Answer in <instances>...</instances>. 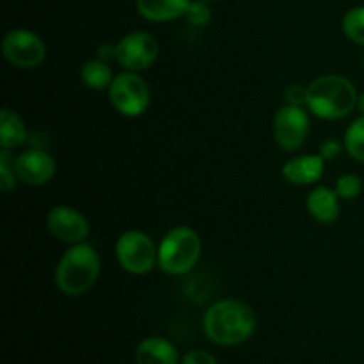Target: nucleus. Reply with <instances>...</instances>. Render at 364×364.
Wrapping results in <instances>:
<instances>
[{
  "mask_svg": "<svg viewBox=\"0 0 364 364\" xmlns=\"http://www.w3.org/2000/svg\"><path fill=\"white\" fill-rule=\"evenodd\" d=\"M334 191H336L338 198L340 199L350 201V199H355L361 194L363 181L358 174H343V176L338 178Z\"/></svg>",
  "mask_w": 364,
  "mask_h": 364,
  "instance_id": "21",
  "label": "nucleus"
},
{
  "mask_svg": "<svg viewBox=\"0 0 364 364\" xmlns=\"http://www.w3.org/2000/svg\"><path fill=\"white\" fill-rule=\"evenodd\" d=\"M192 0H137L139 14L149 21H171L185 16Z\"/></svg>",
  "mask_w": 364,
  "mask_h": 364,
  "instance_id": "15",
  "label": "nucleus"
},
{
  "mask_svg": "<svg viewBox=\"0 0 364 364\" xmlns=\"http://www.w3.org/2000/svg\"><path fill=\"white\" fill-rule=\"evenodd\" d=\"M2 52L7 63L21 70H31L45 60L46 46L43 39L32 31L14 28L4 36Z\"/></svg>",
  "mask_w": 364,
  "mask_h": 364,
  "instance_id": "7",
  "label": "nucleus"
},
{
  "mask_svg": "<svg viewBox=\"0 0 364 364\" xmlns=\"http://www.w3.org/2000/svg\"><path fill=\"white\" fill-rule=\"evenodd\" d=\"M309 134V116L302 107L284 103L274 117V137L281 149L295 151L304 144Z\"/></svg>",
  "mask_w": 364,
  "mask_h": 364,
  "instance_id": "9",
  "label": "nucleus"
},
{
  "mask_svg": "<svg viewBox=\"0 0 364 364\" xmlns=\"http://www.w3.org/2000/svg\"><path fill=\"white\" fill-rule=\"evenodd\" d=\"M201 258V238L192 228L176 226L167 231L159 245V267L171 276H183Z\"/></svg>",
  "mask_w": 364,
  "mask_h": 364,
  "instance_id": "4",
  "label": "nucleus"
},
{
  "mask_svg": "<svg viewBox=\"0 0 364 364\" xmlns=\"http://www.w3.org/2000/svg\"><path fill=\"white\" fill-rule=\"evenodd\" d=\"M27 139V128L14 110L2 109L0 112V146L2 149H14Z\"/></svg>",
  "mask_w": 364,
  "mask_h": 364,
  "instance_id": "16",
  "label": "nucleus"
},
{
  "mask_svg": "<svg viewBox=\"0 0 364 364\" xmlns=\"http://www.w3.org/2000/svg\"><path fill=\"white\" fill-rule=\"evenodd\" d=\"M309 215L322 224H333L340 217V198L336 191L327 187L313 188L306 199Z\"/></svg>",
  "mask_w": 364,
  "mask_h": 364,
  "instance_id": "14",
  "label": "nucleus"
},
{
  "mask_svg": "<svg viewBox=\"0 0 364 364\" xmlns=\"http://www.w3.org/2000/svg\"><path fill=\"white\" fill-rule=\"evenodd\" d=\"M326 159L322 155H299L283 166V176L294 185H313L323 176Z\"/></svg>",
  "mask_w": 364,
  "mask_h": 364,
  "instance_id": "12",
  "label": "nucleus"
},
{
  "mask_svg": "<svg viewBox=\"0 0 364 364\" xmlns=\"http://www.w3.org/2000/svg\"><path fill=\"white\" fill-rule=\"evenodd\" d=\"M180 364H217V359L206 350H191L180 359Z\"/></svg>",
  "mask_w": 364,
  "mask_h": 364,
  "instance_id": "24",
  "label": "nucleus"
},
{
  "mask_svg": "<svg viewBox=\"0 0 364 364\" xmlns=\"http://www.w3.org/2000/svg\"><path fill=\"white\" fill-rule=\"evenodd\" d=\"M18 180L27 185H45L55 174V160L43 149H27L14 159Z\"/></svg>",
  "mask_w": 364,
  "mask_h": 364,
  "instance_id": "11",
  "label": "nucleus"
},
{
  "mask_svg": "<svg viewBox=\"0 0 364 364\" xmlns=\"http://www.w3.org/2000/svg\"><path fill=\"white\" fill-rule=\"evenodd\" d=\"M16 171H14V159L9 149H2L0 153V191L11 192L16 185Z\"/></svg>",
  "mask_w": 364,
  "mask_h": 364,
  "instance_id": "20",
  "label": "nucleus"
},
{
  "mask_svg": "<svg viewBox=\"0 0 364 364\" xmlns=\"http://www.w3.org/2000/svg\"><path fill=\"white\" fill-rule=\"evenodd\" d=\"M341 28L352 43L364 46V6L348 9L341 20Z\"/></svg>",
  "mask_w": 364,
  "mask_h": 364,
  "instance_id": "19",
  "label": "nucleus"
},
{
  "mask_svg": "<svg viewBox=\"0 0 364 364\" xmlns=\"http://www.w3.org/2000/svg\"><path fill=\"white\" fill-rule=\"evenodd\" d=\"M358 89L341 75H323L308 85V109L322 119H341L358 107Z\"/></svg>",
  "mask_w": 364,
  "mask_h": 364,
  "instance_id": "2",
  "label": "nucleus"
},
{
  "mask_svg": "<svg viewBox=\"0 0 364 364\" xmlns=\"http://www.w3.org/2000/svg\"><path fill=\"white\" fill-rule=\"evenodd\" d=\"M98 276V252L87 242H80V244L71 245L57 263L55 284L64 295L77 297L91 290Z\"/></svg>",
  "mask_w": 364,
  "mask_h": 364,
  "instance_id": "3",
  "label": "nucleus"
},
{
  "mask_svg": "<svg viewBox=\"0 0 364 364\" xmlns=\"http://www.w3.org/2000/svg\"><path fill=\"white\" fill-rule=\"evenodd\" d=\"M80 78L87 87L95 89V91H102V89L110 87V84L114 80V75L109 63H105L102 59H92L82 64Z\"/></svg>",
  "mask_w": 364,
  "mask_h": 364,
  "instance_id": "17",
  "label": "nucleus"
},
{
  "mask_svg": "<svg viewBox=\"0 0 364 364\" xmlns=\"http://www.w3.org/2000/svg\"><path fill=\"white\" fill-rule=\"evenodd\" d=\"M109 100L114 109L127 117H137L146 112L151 100L148 84L135 71L116 75L109 87Z\"/></svg>",
  "mask_w": 364,
  "mask_h": 364,
  "instance_id": "6",
  "label": "nucleus"
},
{
  "mask_svg": "<svg viewBox=\"0 0 364 364\" xmlns=\"http://www.w3.org/2000/svg\"><path fill=\"white\" fill-rule=\"evenodd\" d=\"M46 224L53 237L66 244H80L89 237V220L73 206H53L46 217Z\"/></svg>",
  "mask_w": 364,
  "mask_h": 364,
  "instance_id": "10",
  "label": "nucleus"
},
{
  "mask_svg": "<svg viewBox=\"0 0 364 364\" xmlns=\"http://www.w3.org/2000/svg\"><path fill=\"white\" fill-rule=\"evenodd\" d=\"M185 18L194 27H206L210 23V20H212V9H210L208 2H205V0H192L188 4Z\"/></svg>",
  "mask_w": 364,
  "mask_h": 364,
  "instance_id": "22",
  "label": "nucleus"
},
{
  "mask_svg": "<svg viewBox=\"0 0 364 364\" xmlns=\"http://www.w3.org/2000/svg\"><path fill=\"white\" fill-rule=\"evenodd\" d=\"M203 329L212 343L233 347L244 343L256 329V313L245 302L237 299H223L206 309Z\"/></svg>",
  "mask_w": 364,
  "mask_h": 364,
  "instance_id": "1",
  "label": "nucleus"
},
{
  "mask_svg": "<svg viewBox=\"0 0 364 364\" xmlns=\"http://www.w3.org/2000/svg\"><path fill=\"white\" fill-rule=\"evenodd\" d=\"M343 146L348 155L364 164V116L352 121L343 137Z\"/></svg>",
  "mask_w": 364,
  "mask_h": 364,
  "instance_id": "18",
  "label": "nucleus"
},
{
  "mask_svg": "<svg viewBox=\"0 0 364 364\" xmlns=\"http://www.w3.org/2000/svg\"><path fill=\"white\" fill-rule=\"evenodd\" d=\"M284 102L287 105H294V107H304L308 105V85H301V84H291L284 89L283 95Z\"/></svg>",
  "mask_w": 364,
  "mask_h": 364,
  "instance_id": "23",
  "label": "nucleus"
},
{
  "mask_svg": "<svg viewBox=\"0 0 364 364\" xmlns=\"http://www.w3.org/2000/svg\"><path fill=\"white\" fill-rule=\"evenodd\" d=\"M363 64H364V57H363Z\"/></svg>",
  "mask_w": 364,
  "mask_h": 364,
  "instance_id": "29",
  "label": "nucleus"
},
{
  "mask_svg": "<svg viewBox=\"0 0 364 364\" xmlns=\"http://www.w3.org/2000/svg\"><path fill=\"white\" fill-rule=\"evenodd\" d=\"M341 153V142L338 139H327L320 146V155L326 160H334Z\"/></svg>",
  "mask_w": 364,
  "mask_h": 364,
  "instance_id": "25",
  "label": "nucleus"
},
{
  "mask_svg": "<svg viewBox=\"0 0 364 364\" xmlns=\"http://www.w3.org/2000/svg\"><path fill=\"white\" fill-rule=\"evenodd\" d=\"M205 2H213V0H205Z\"/></svg>",
  "mask_w": 364,
  "mask_h": 364,
  "instance_id": "28",
  "label": "nucleus"
},
{
  "mask_svg": "<svg viewBox=\"0 0 364 364\" xmlns=\"http://www.w3.org/2000/svg\"><path fill=\"white\" fill-rule=\"evenodd\" d=\"M116 258L123 270L142 276L159 265V247L151 237L142 231H124L116 242Z\"/></svg>",
  "mask_w": 364,
  "mask_h": 364,
  "instance_id": "5",
  "label": "nucleus"
},
{
  "mask_svg": "<svg viewBox=\"0 0 364 364\" xmlns=\"http://www.w3.org/2000/svg\"><path fill=\"white\" fill-rule=\"evenodd\" d=\"M358 110L361 112V116H364V92H361L358 98Z\"/></svg>",
  "mask_w": 364,
  "mask_h": 364,
  "instance_id": "27",
  "label": "nucleus"
},
{
  "mask_svg": "<svg viewBox=\"0 0 364 364\" xmlns=\"http://www.w3.org/2000/svg\"><path fill=\"white\" fill-rule=\"evenodd\" d=\"M117 63L127 71H144L159 57V41L146 31H135L123 36L117 43Z\"/></svg>",
  "mask_w": 364,
  "mask_h": 364,
  "instance_id": "8",
  "label": "nucleus"
},
{
  "mask_svg": "<svg viewBox=\"0 0 364 364\" xmlns=\"http://www.w3.org/2000/svg\"><path fill=\"white\" fill-rule=\"evenodd\" d=\"M98 59L110 63V60H117V46L110 45V43H103L98 48Z\"/></svg>",
  "mask_w": 364,
  "mask_h": 364,
  "instance_id": "26",
  "label": "nucleus"
},
{
  "mask_svg": "<svg viewBox=\"0 0 364 364\" xmlns=\"http://www.w3.org/2000/svg\"><path fill=\"white\" fill-rule=\"evenodd\" d=\"M176 347L169 340L149 336L137 345L135 363L137 364H180Z\"/></svg>",
  "mask_w": 364,
  "mask_h": 364,
  "instance_id": "13",
  "label": "nucleus"
}]
</instances>
